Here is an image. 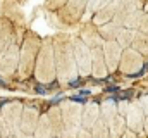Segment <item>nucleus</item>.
I'll return each instance as SVG.
<instances>
[{
  "label": "nucleus",
  "instance_id": "nucleus-1",
  "mask_svg": "<svg viewBox=\"0 0 148 138\" xmlns=\"http://www.w3.org/2000/svg\"><path fill=\"white\" fill-rule=\"evenodd\" d=\"M79 97H83V99H86L88 95H91V92L90 90H79V93H77Z\"/></svg>",
  "mask_w": 148,
  "mask_h": 138
},
{
  "label": "nucleus",
  "instance_id": "nucleus-2",
  "mask_svg": "<svg viewBox=\"0 0 148 138\" xmlns=\"http://www.w3.org/2000/svg\"><path fill=\"white\" fill-rule=\"evenodd\" d=\"M147 71H148V62L143 66V69H141V71H138V72H136V74H133V76H141V74H145Z\"/></svg>",
  "mask_w": 148,
  "mask_h": 138
},
{
  "label": "nucleus",
  "instance_id": "nucleus-4",
  "mask_svg": "<svg viewBox=\"0 0 148 138\" xmlns=\"http://www.w3.org/2000/svg\"><path fill=\"white\" fill-rule=\"evenodd\" d=\"M36 92L38 93H45V88L43 86H36Z\"/></svg>",
  "mask_w": 148,
  "mask_h": 138
},
{
  "label": "nucleus",
  "instance_id": "nucleus-3",
  "mask_svg": "<svg viewBox=\"0 0 148 138\" xmlns=\"http://www.w3.org/2000/svg\"><path fill=\"white\" fill-rule=\"evenodd\" d=\"M79 85H81V81H77V79H74V81H71V83H69V86H73V88L79 86Z\"/></svg>",
  "mask_w": 148,
  "mask_h": 138
}]
</instances>
